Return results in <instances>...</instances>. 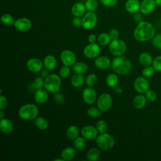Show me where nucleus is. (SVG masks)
I'll return each mask as SVG.
<instances>
[{"label": "nucleus", "mask_w": 161, "mask_h": 161, "mask_svg": "<svg viewBox=\"0 0 161 161\" xmlns=\"http://www.w3.org/2000/svg\"><path fill=\"white\" fill-rule=\"evenodd\" d=\"M155 35V29L152 24L142 21L138 23L133 31V36L136 40L140 42H147Z\"/></svg>", "instance_id": "f257e3e1"}, {"label": "nucleus", "mask_w": 161, "mask_h": 161, "mask_svg": "<svg viewBox=\"0 0 161 161\" xmlns=\"http://www.w3.org/2000/svg\"><path fill=\"white\" fill-rule=\"evenodd\" d=\"M113 70L118 74L126 75L131 70V63L130 60L124 56H118L114 58L111 62Z\"/></svg>", "instance_id": "f03ea898"}, {"label": "nucleus", "mask_w": 161, "mask_h": 161, "mask_svg": "<svg viewBox=\"0 0 161 161\" xmlns=\"http://www.w3.org/2000/svg\"><path fill=\"white\" fill-rule=\"evenodd\" d=\"M38 114V107L33 103H28L23 105L19 109L18 115L19 116L27 121L35 119Z\"/></svg>", "instance_id": "7ed1b4c3"}, {"label": "nucleus", "mask_w": 161, "mask_h": 161, "mask_svg": "<svg viewBox=\"0 0 161 161\" xmlns=\"http://www.w3.org/2000/svg\"><path fill=\"white\" fill-rule=\"evenodd\" d=\"M61 86L60 76L55 74H50L44 80V88L50 93L58 92Z\"/></svg>", "instance_id": "20e7f679"}, {"label": "nucleus", "mask_w": 161, "mask_h": 161, "mask_svg": "<svg viewBox=\"0 0 161 161\" xmlns=\"http://www.w3.org/2000/svg\"><path fill=\"white\" fill-rule=\"evenodd\" d=\"M96 143L99 148L103 150H109L114 146L115 141L114 138L109 133H104L98 135Z\"/></svg>", "instance_id": "39448f33"}, {"label": "nucleus", "mask_w": 161, "mask_h": 161, "mask_svg": "<svg viewBox=\"0 0 161 161\" xmlns=\"http://www.w3.org/2000/svg\"><path fill=\"white\" fill-rule=\"evenodd\" d=\"M109 52L115 57L123 55L126 51V44L121 39H115L111 40L109 44Z\"/></svg>", "instance_id": "423d86ee"}, {"label": "nucleus", "mask_w": 161, "mask_h": 161, "mask_svg": "<svg viewBox=\"0 0 161 161\" xmlns=\"http://www.w3.org/2000/svg\"><path fill=\"white\" fill-rule=\"evenodd\" d=\"M97 23V16L94 12L88 11L82 18V26L84 29L91 30Z\"/></svg>", "instance_id": "0eeeda50"}, {"label": "nucleus", "mask_w": 161, "mask_h": 161, "mask_svg": "<svg viewBox=\"0 0 161 161\" xmlns=\"http://www.w3.org/2000/svg\"><path fill=\"white\" fill-rule=\"evenodd\" d=\"M112 103V97L108 93H103L97 99V106L101 111H108L111 108Z\"/></svg>", "instance_id": "6e6552de"}, {"label": "nucleus", "mask_w": 161, "mask_h": 161, "mask_svg": "<svg viewBox=\"0 0 161 161\" xmlns=\"http://www.w3.org/2000/svg\"><path fill=\"white\" fill-rule=\"evenodd\" d=\"M101 52V48L98 44L96 43H89L87 45L84 50V55L88 58H96L97 57Z\"/></svg>", "instance_id": "1a4fd4ad"}, {"label": "nucleus", "mask_w": 161, "mask_h": 161, "mask_svg": "<svg viewBox=\"0 0 161 161\" xmlns=\"http://www.w3.org/2000/svg\"><path fill=\"white\" fill-rule=\"evenodd\" d=\"M135 90L140 94H145L149 89V82L145 77H136L133 82Z\"/></svg>", "instance_id": "9d476101"}, {"label": "nucleus", "mask_w": 161, "mask_h": 161, "mask_svg": "<svg viewBox=\"0 0 161 161\" xmlns=\"http://www.w3.org/2000/svg\"><path fill=\"white\" fill-rule=\"evenodd\" d=\"M60 58L64 65L70 67L75 63L76 56L72 50H64L60 53Z\"/></svg>", "instance_id": "9b49d317"}, {"label": "nucleus", "mask_w": 161, "mask_h": 161, "mask_svg": "<svg viewBox=\"0 0 161 161\" xmlns=\"http://www.w3.org/2000/svg\"><path fill=\"white\" fill-rule=\"evenodd\" d=\"M82 99L87 104H92L97 100V92L91 87H87L84 89L82 94Z\"/></svg>", "instance_id": "f8f14e48"}, {"label": "nucleus", "mask_w": 161, "mask_h": 161, "mask_svg": "<svg viewBox=\"0 0 161 161\" xmlns=\"http://www.w3.org/2000/svg\"><path fill=\"white\" fill-rule=\"evenodd\" d=\"M31 21L27 18H19L15 20L14 26L15 29L21 32L27 31L31 28Z\"/></svg>", "instance_id": "ddd939ff"}, {"label": "nucleus", "mask_w": 161, "mask_h": 161, "mask_svg": "<svg viewBox=\"0 0 161 161\" xmlns=\"http://www.w3.org/2000/svg\"><path fill=\"white\" fill-rule=\"evenodd\" d=\"M81 135L87 140H93L98 136V131L96 126L92 125H86L82 127L80 131Z\"/></svg>", "instance_id": "4468645a"}, {"label": "nucleus", "mask_w": 161, "mask_h": 161, "mask_svg": "<svg viewBox=\"0 0 161 161\" xmlns=\"http://www.w3.org/2000/svg\"><path fill=\"white\" fill-rule=\"evenodd\" d=\"M43 63L38 58H30L26 63L28 69L33 73H38L41 72Z\"/></svg>", "instance_id": "2eb2a0df"}, {"label": "nucleus", "mask_w": 161, "mask_h": 161, "mask_svg": "<svg viewBox=\"0 0 161 161\" xmlns=\"http://www.w3.org/2000/svg\"><path fill=\"white\" fill-rule=\"evenodd\" d=\"M156 6L155 0H143L140 3V11L143 14H149L154 11Z\"/></svg>", "instance_id": "dca6fc26"}, {"label": "nucleus", "mask_w": 161, "mask_h": 161, "mask_svg": "<svg viewBox=\"0 0 161 161\" xmlns=\"http://www.w3.org/2000/svg\"><path fill=\"white\" fill-rule=\"evenodd\" d=\"M95 66L99 69L105 70L111 65V62L109 57L106 56H98L94 60Z\"/></svg>", "instance_id": "f3484780"}, {"label": "nucleus", "mask_w": 161, "mask_h": 161, "mask_svg": "<svg viewBox=\"0 0 161 161\" xmlns=\"http://www.w3.org/2000/svg\"><path fill=\"white\" fill-rule=\"evenodd\" d=\"M48 97V91L44 88H40L35 91L34 99L38 104L45 103Z\"/></svg>", "instance_id": "a211bd4d"}, {"label": "nucleus", "mask_w": 161, "mask_h": 161, "mask_svg": "<svg viewBox=\"0 0 161 161\" xmlns=\"http://www.w3.org/2000/svg\"><path fill=\"white\" fill-rule=\"evenodd\" d=\"M126 10L132 14H135L140 10V2L139 0H127L125 4Z\"/></svg>", "instance_id": "6ab92c4d"}, {"label": "nucleus", "mask_w": 161, "mask_h": 161, "mask_svg": "<svg viewBox=\"0 0 161 161\" xmlns=\"http://www.w3.org/2000/svg\"><path fill=\"white\" fill-rule=\"evenodd\" d=\"M14 125L13 122L8 119L3 118L0 121V130L4 133H10L13 131Z\"/></svg>", "instance_id": "aec40b11"}, {"label": "nucleus", "mask_w": 161, "mask_h": 161, "mask_svg": "<svg viewBox=\"0 0 161 161\" xmlns=\"http://www.w3.org/2000/svg\"><path fill=\"white\" fill-rule=\"evenodd\" d=\"M86 8L85 6V4H83L80 2H77L72 6L71 8V11L72 14L74 16L80 17L85 14Z\"/></svg>", "instance_id": "412c9836"}, {"label": "nucleus", "mask_w": 161, "mask_h": 161, "mask_svg": "<svg viewBox=\"0 0 161 161\" xmlns=\"http://www.w3.org/2000/svg\"><path fill=\"white\" fill-rule=\"evenodd\" d=\"M76 154L75 149L73 147H66L61 152V158L64 161H70L74 159Z\"/></svg>", "instance_id": "4be33fe9"}, {"label": "nucleus", "mask_w": 161, "mask_h": 161, "mask_svg": "<svg viewBox=\"0 0 161 161\" xmlns=\"http://www.w3.org/2000/svg\"><path fill=\"white\" fill-rule=\"evenodd\" d=\"M43 65L45 69L49 70H53L57 66V60L52 55H47L43 60Z\"/></svg>", "instance_id": "5701e85b"}, {"label": "nucleus", "mask_w": 161, "mask_h": 161, "mask_svg": "<svg viewBox=\"0 0 161 161\" xmlns=\"http://www.w3.org/2000/svg\"><path fill=\"white\" fill-rule=\"evenodd\" d=\"M147 99L145 96L143 95V94H140L136 95L133 100V104L135 108L137 109H142L145 107L146 103H147Z\"/></svg>", "instance_id": "b1692460"}, {"label": "nucleus", "mask_w": 161, "mask_h": 161, "mask_svg": "<svg viewBox=\"0 0 161 161\" xmlns=\"http://www.w3.org/2000/svg\"><path fill=\"white\" fill-rule=\"evenodd\" d=\"M85 82V78L82 74L75 73L70 79V84L74 87H79L83 85Z\"/></svg>", "instance_id": "393cba45"}, {"label": "nucleus", "mask_w": 161, "mask_h": 161, "mask_svg": "<svg viewBox=\"0 0 161 161\" xmlns=\"http://www.w3.org/2000/svg\"><path fill=\"white\" fill-rule=\"evenodd\" d=\"M101 152L96 147H92L86 153V158L89 161H97L100 157Z\"/></svg>", "instance_id": "a878e982"}, {"label": "nucleus", "mask_w": 161, "mask_h": 161, "mask_svg": "<svg viewBox=\"0 0 161 161\" xmlns=\"http://www.w3.org/2000/svg\"><path fill=\"white\" fill-rule=\"evenodd\" d=\"M153 60L152 55L148 52H143L139 56V62L144 67L151 65Z\"/></svg>", "instance_id": "bb28decb"}, {"label": "nucleus", "mask_w": 161, "mask_h": 161, "mask_svg": "<svg viewBox=\"0 0 161 161\" xmlns=\"http://www.w3.org/2000/svg\"><path fill=\"white\" fill-rule=\"evenodd\" d=\"M72 70L76 74H84L88 69L87 65L82 62H75L72 66Z\"/></svg>", "instance_id": "cd10ccee"}, {"label": "nucleus", "mask_w": 161, "mask_h": 161, "mask_svg": "<svg viewBox=\"0 0 161 161\" xmlns=\"http://www.w3.org/2000/svg\"><path fill=\"white\" fill-rule=\"evenodd\" d=\"M79 128L77 126H75V125L70 126L66 131L67 137L71 140H74L75 138H77L79 136Z\"/></svg>", "instance_id": "c85d7f7f"}, {"label": "nucleus", "mask_w": 161, "mask_h": 161, "mask_svg": "<svg viewBox=\"0 0 161 161\" xmlns=\"http://www.w3.org/2000/svg\"><path fill=\"white\" fill-rule=\"evenodd\" d=\"M35 125L40 130H45L48 127V122L47 119L42 116H37L35 119Z\"/></svg>", "instance_id": "c756f323"}, {"label": "nucleus", "mask_w": 161, "mask_h": 161, "mask_svg": "<svg viewBox=\"0 0 161 161\" xmlns=\"http://www.w3.org/2000/svg\"><path fill=\"white\" fill-rule=\"evenodd\" d=\"M111 38H110L108 33H100L98 36L97 41L98 43L101 46H106L109 45L110 42H111Z\"/></svg>", "instance_id": "7c9ffc66"}, {"label": "nucleus", "mask_w": 161, "mask_h": 161, "mask_svg": "<svg viewBox=\"0 0 161 161\" xmlns=\"http://www.w3.org/2000/svg\"><path fill=\"white\" fill-rule=\"evenodd\" d=\"M118 77L115 74H109L106 78V85L111 88H114L118 85Z\"/></svg>", "instance_id": "2f4dec72"}, {"label": "nucleus", "mask_w": 161, "mask_h": 161, "mask_svg": "<svg viewBox=\"0 0 161 161\" xmlns=\"http://www.w3.org/2000/svg\"><path fill=\"white\" fill-rule=\"evenodd\" d=\"M86 145V138L83 136H78L74 141V148L78 150H82L85 148Z\"/></svg>", "instance_id": "473e14b6"}, {"label": "nucleus", "mask_w": 161, "mask_h": 161, "mask_svg": "<svg viewBox=\"0 0 161 161\" xmlns=\"http://www.w3.org/2000/svg\"><path fill=\"white\" fill-rule=\"evenodd\" d=\"M97 76L94 73L88 74L85 79V83L87 87H94L97 82Z\"/></svg>", "instance_id": "72a5a7b5"}, {"label": "nucleus", "mask_w": 161, "mask_h": 161, "mask_svg": "<svg viewBox=\"0 0 161 161\" xmlns=\"http://www.w3.org/2000/svg\"><path fill=\"white\" fill-rule=\"evenodd\" d=\"M44 80L45 79L41 76L37 77L34 79L33 82L30 85V87H31L32 89H35V91L40 88H43L44 87Z\"/></svg>", "instance_id": "f704fd0d"}, {"label": "nucleus", "mask_w": 161, "mask_h": 161, "mask_svg": "<svg viewBox=\"0 0 161 161\" xmlns=\"http://www.w3.org/2000/svg\"><path fill=\"white\" fill-rule=\"evenodd\" d=\"M86 10L88 11H95L98 7V3L97 0H86L85 3Z\"/></svg>", "instance_id": "c9c22d12"}, {"label": "nucleus", "mask_w": 161, "mask_h": 161, "mask_svg": "<svg viewBox=\"0 0 161 161\" xmlns=\"http://www.w3.org/2000/svg\"><path fill=\"white\" fill-rule=\"evenodd\" d=\"M87 115L92 118H96L99 117L101 114V110L99 108H96L94 106L89 108L87 111Z\"/></svg>", "instance_id": "e433bc0d"}, {"label": "nucleus", "mask_w": 161, "mask_h": 161, "mask_svg": "<svg viewBox=\"0 0 161 161\" xmlns=\"http://www.w3.org/2000/svg\"><path fill=\"white\" fill-rule=\"evenodd\" d=\"M1 22L3 23V24L5 25H14V19L13 18V17L12 16V15H11L9 13H4L1 16Z\"/></svg>", "instance_id": "4c0bfd02"}, {"label": "nucleus", "mask_w": 161, "mask_h": 161, "mask_svg": "<svg viewBox=\"0 0 161 161\" xmlns=\"http://www.w3.org/2000/svg\"><path fill=\"white\" fill-rule=\"evenodd\" d=\"M96 128H97L98 132L101 134L106 132L107 128H108V125L106 122L103 120V119H100L97 121L96 125Z\"/></svg>", "instance_id": "58836bf2"}, {"label": "nucleus", "mask_w": 161, "mask_h": 161, "mask_svg": "<svg viewBox=\"0 0 161 161\" xmlns=\"http://www.w3.org/2000/svg\"><path fill=\"white\" fill-rule=\"evenodd\" d=\"M155 71V70L153 66H151V65L147 66V67H145L142 70V75L143 77L146 78L151 77L154 74Z\"/></svg>", "instance_id": "ea45409f"}, {"label": "nucleus", "mask_w": 161, "mask_h": 161, "mask_svg": "<svg viewBox=\"0 0 161 161\" xmlns=\"http://www.w3.org/2000/svg\"><path fill=\"white\" fill-rule=\"evenodd\" d=\"M70 74V69L69 66L63 65L59 70V75L60 77L65 79L69 77Z\"/></svg>", "instance_id": "a19ab883"}, {"label": "nucleus", "mask_w": 161, "mask_h": 161, "mask_svg": "<svg viewBox=\"0 0 161 161\" xmlns=\"http://www.w3.org/2000/svg\"><path fill=\"white\" fill-rule=\"evenodd\" d=\"M145 96L146 97L147 100L150 101V102H154L157 99V98L156 92L155 91H153V90L148 89L145 93Z\"/></svg>", "instance_id": "79ce46f5"}, {"label": "nucleus", "mask_w": 161, "mask_h": 161, "mask_svg": "<svg viewBox=\"0 0 161 161\" xmlns=\"http://www.w3.org/2000/svg\"><path fill=\"white\" fill-rule=\"evenodd\" d=\"M152 44L154 47L161 49V34L154 35L152 38Z\"/></svg>", "instance_id": "37998d69"}, {"label": "nucleus", "mask_w": 161, "mask_h": 161, "mask_svg": "<svg viewBox=\"0 0 161 161\" xmlns=\"http://www.w3.org/2000/svg\"><path fill=\"white\" fill-rule=\"evenodd\" d=\"M152 66L155 69V71L161 72V56H158L154 58Z\"/></svg>", "instance_id": "c03bdc74"}, {"label": "nucleus", "mask_w": 161, "mask_h": 161, "mask_svg": "<svg viewBox=\"0 0 161 161\" xmlns=\"http://www.w3.org/2000/svg\"><path fill=\"white\" fill-rule=\"evenodd\" d=\"M53 99L55 102L57 103V104H62L65 101V97L63 94L59 92H57L54 93Z\"/></svg>", "instance_id": "a18cd8bd"}, {"label": "nucleus", "mask_w": 161, "mask_h": 161, "mask_svg": "<svg viewBox=\"0 0 161 161\" xmlns=\"http://www.w3.org/2000/svg\"><path fill=\"white\" fill-rule=\"evenodd\" d=\"M108 34L110 36V38H111V40H115V39H118L119 38V31L116 29V28H111L109 30Z\"/></svg>", "instance_id": "49530a36"}, {"label": "nucleus", "mask_w": 161, "mask_h": 161, "mask_svg": "<svg viewBox=\"0 0 161 161\" xmlns=\"http://www.w3.org/2000/svg\"><path fill=\"white\" fill-rule=\"evenodd\" d=\"M8 104V102L7 98L1 94V96H0V109L4 110V109H6L7 108Z\"/></svg>", "instance_id": "de8ad7c7"}, {"label": "nucleus", "mask_w": 161, "mask_h": 161, "mask_svg": "<svg viewBox=\"0 0 161 161\" xmlns=\"http://www.w3.org/2000/svg\"><path fill=\"white\" fill-rule=\"evenodd\" d=\"M100 1L105 6L113 7L117 4L118 0H100Z\"/></svg>", "instance_id": "09e8293b"}, {"label": "nucleus", "mask_w": 161, "mask_h": 161, "mask_svg": "<svg viewBox=\"0 0 161 161\" xmlns=\"http://www.w3.org/2000/svg\"><path fill=\"white\" fill-rule=\"evenodd\" d=\"M72 25L75 27H79L82 26V18L79 16H74L72 21Z\"/></svg>", "instance_id": "8fccbe9b"}, {"label": "nucleus", "mask_w": 161, "mask_h": 161, "mask_svg": "<svg viewBox=\"0 0 161 161\" xmlns=\"http://www.w3.org/2000/svg\"><path fill=\"white\" fill-rule=\"evenodd\" d=\"M133 18H134V20L137 23H140L141 21H143V17L142 16V14L140 13H138V12L135 13L134 14V16H133Z\"/></svg>", "instance_id": "3c124183"}, {"label": "nucleus", "mask_w": 161, "mask_h": 161, "mask_svg": "<svg viewBox=\"0 0 161 161\" xmlns=\"http://www.w3.org/2000/svg\"><path fill=\"white\" fill-rule=\"evenodd\" d=\"M97 37H96V35L94 34H90L88 36V42L90 43H96V42L97 41Z\"/></svg>", "instance_id": "603ef678"}, {"label": "nucleus", "mask_w": 161, "mask_h": 161, "mask_svg": "<svg viewBox=\"0 0 161 161\" xmlns=\"http://www.w3.org/2000/svg\"><path fill=\"white\" fill-rule=\"evenodd\" d=\"M50 75L49 74V70L45 69L43 70H42L40 72V76L43 78V79H46L48 75Z\"/></svg>", "instance_id": "864d4df0"}, {"label": "nucleus", "mask_w": 161, "mask_h": 161, "mask_svg": "<svg viewBox=\"0 0 161 161\" xmlns=\"http://www.w3.org/2000/svg\"><path fill=\"white\" fill-rule=\"evenodd\" d=\"M114 91L115 92L118 93V94H120V93H122L123 91V89L122 87L119 86H116V87H114Z\"/></svg>", "instance_id": "5fc2aeb1"}, {"label": "nucleus", "mask_w": 161, "mask_h": 161, "mask_svg": "<svg viewBox=\"0 0 161 161\" xmlns=\"http://www.w3.org/2000/svg\"><path fill=\"white\" fill-rule=\"evenodd\" d=\"M4 111H3V109H1V111H0V119H3V118H4Z\"/></svg>", "instance_id": "6e6d98bb"}, {"label": "nucleus", "mask_w": 161, "mask_h": 161, "mask_svg": "<svg viewBox=\"0 0 161 161\" xmlns=\"http://www.w3.org/2000/svg\"><path fill=\"white\" fill-rule=\"evenodd\" d=\"M155 4L158 6H161V0H155Z\"/></svg>", "instance_id": "4d7b16f0"}, {"label": "nucleus", "mask_w": 161, "mask_h": 161, "mask_svg": "<svg viewBox=\"0 0 161 161\" xmlns=\"http://www.w3.org/2000/svg\"><path fill=\"white\" fill-rule=\"evenodd\" d=\"M54 161H64V160L62 159V158H55L54 159Z\"/></svg>", "instance_id": "13d9d810"}, {"label": "nucleus", "mask_w": 161, "mask_h": 161, "mask_svg": "<svg viewBox=\"0 0 161 161\" xmlns=\"http://www.w3.org/2000/svg\"><path fill=\"white\" fill-rule=\"evenodd\" d=\"M160 21H161V18H160Z\"/></svg>", "instance_id": "bf43d9fd"}]
</instances>
